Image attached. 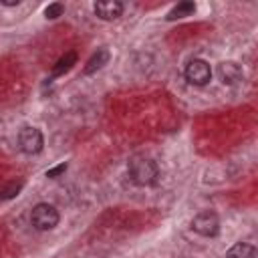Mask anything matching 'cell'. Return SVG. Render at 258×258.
Returning a JSON list of instances; mask_svg holds the SVG:
<instances>
[{"label":"cell","mask_w":258,"mask_h":258,"mask_svg":"<svg viewBox=\"0 0 258 258\" xmlns=\"http://www.w3.org/2000/svg\"><path fill=\"white\" fill-rule=\"evenodd\" d=\"M129 177L135 185H153L159 177V167L151 157L145 155H137L129 161Z\"/></svg>","instance_id":"cell-1"},{"label":"cell","mask_w":258,"mask_h":258,"mask_svg":"<svg viewBox=\"0 0 258 258\" xmlns=\"http://www.w3.org/2000/svg\"><path fill=\"white\" fill-rule=\"evenodd\" d=\"M30 222L36 230L40 232H46V230H52L56 224H58V212L54 206L50 204H36L30 212Z\"/></svg>","instance_id":"cell-2"},{"label":"cell","mask_w":258,"mask_h":258,"mask_svg":"<svg viewBox=\"0 0 258 258\" xmlns=\"http://www.w3.org/2000/svg\"><path fill=\"white\" fill-rule=\"evenodd\" d=\"M183 73H185L187 83H191L196 87H204V85H208L212 81V67L204 58H191L185 64V71Z\"/></svg>","instance_id":"cell-3"},{"label":"cell","mask_w":258,"mask_h":258,"mask_svg":"<svg viewBox=\"0 0 258 258\" xmlns=\"http://www.w3.org/2000/svg\"><path fill=\"white\" fill-rule=\"evenodd\" d=\"M191 230H194L196 234H200V236L212 238V236H216V234L220 232V218H218L214 212H210V210L200 212V214L194 216V220H191Z\"/></svg>","instance_id":"cell-4"},{"label":"cell","mask_w":258,"mask_h":258,"mask_svg":"<svg viewBox=\"0 0 258 258\" xmlns=\"http://www.w3.org/2000/svg\"><path fill=\"white\" fill-rule=\"evenodd\" d=\"M42 145H44V139H42L40 129H36V127H22L20 129V133H18V147L26 155L40 153Z\"/></svg>","instance_id":"cell-5"},{"label":"cell","mask_w":258,"mask_h":258,"mask_svg":"<svg viewBox=\"0 0 258 258\" xmlns=\"http://www.w3.org/2000/svg\"><path fill=\"white\" fill-rule=\"evenodd\" d=\"M218 77L224 85H236L242 81L244 73H242V67L234 60H224L218 64Z\"/></svg>","instance_id":"cell-6"},{"label":"cell","mask_w":258,"mask_h":258,"mask_svg":"<svg viewBox=\"0 0 258 258\" xmlns=\"http://www.w3.org/2000/svg\"><path fill=\"white\" fill-rule=\"evenodd\" d=\"M123 12V4L117 0H101L95 4V14L101 20H117Z\"/></svg>","instance_id":"cell-7"},{"label":"cell","mask_w":258,"mask_h":258,"mask_svg":"<svg viewBox=\"0 0 258 258\" xmlns=\"http://www.w3.org/2000/svg\"><path fill=\"white\" fill-rule=\"evenodd\" d=\"M107 60H109V50L107 48H99L89 60H87V64H85V69H83V73L85 75H91V73H95V71H99L101 67H105L107 64Z\"/></svg>","instance_id":"cell-8"},{"label":"cell","mask_w":258,"mask_h":258,"mask_svg":"<svg viewBox=\"0 0 258 258\" xmlns=\"http://www.w3.org/2000/svg\"><path fill=\"white\" fill-rule=\"evenodd\" d=\"M226 258H256V248L246 242H236L226 252Z\"/></svg>","instance_id":"cell-9"},{"label":"cell","mask_w":258,"mask_h":258,"mask_svg":"<svg viewBox=\"0 0 258 258\" xmlns=\"http://www.w3.org/2000/svg\"><path fill=\"white\" fill-rule=\"evenodd\" d=\"M196 12V4L189 2V0H183L179 4H175L169 12H167V20H177V18H185V16H191Z\"/></svg>","instance_id":"cell-10"},{"label":"cell","mask_w":258,"mask_h":258,"mask_svg":"<svg viewBox=\"0 0 258 258\" xmlns=\"http://www.w3.org/2000/svg\"><path fill=\"white\" fill-rule=\"evenodd\" d=\"M77 62V54L71 50V52H64L58 60H56V64L52 67V75L54 77H58V75H62V73H67V71H71V67Z\"/></svg>","instance_id":"cell-11"},{"label":"cell","mask_w":258,"mask_h":258,"mask_svg":"<svg viewBox=\"0 0 258 258\" xmlns=\"http://www.w3.org/2000/svg\"><path fill=\"white\" fill-rule=\"evenodd\" d=\"M20 189H22V181H10V183L2 185V187H0V202L16 198V196L20 194Z\"/></svg>","instance_id":"cell-12"},{"label":"cell","mask_w":258,"mask_h":258,"mask_svg":"<svg viewBox=\"0 0 258 258\" xmlns=\"http://www.w3.org/2000/svg\"><path fill=\"white\" fill-rule=\"evenodd\" d=\"M62 4L60 2H52V4H48L46 8H44V16L46 18H50V20H54V18H58L60 14H62Z\"/></svg>","instance_id":"cell-13"},{"label":"cell","mask_w":258,"mask_h":258,"mask_svg":"<svg viewBox=\"0 0 258 258\" xmlns=\"http://www.w3.org/2000/svg\"><path fill=\"white\" fill-rule=\"evenodd\" d=\"M67 171V163H58L56 167H52V169H48L46 171V177H50V179H54V177H58L60 173H64Z\"/></svg>","instance_id":"cell-14"},{"label":"cell","mask_w":258,"mask_h":258,"mask_svg":"<svg viewBox=\"0 0 258 258\" xmlns=\"http://www.w3.org/2000/svg\"><path fill=\"white\" fill-rule=\"evenodd\" d=\"M0 4H2V6H18L20 0H0Z\"/></svg>","instance_id":"cell-15"}]
</instances>
